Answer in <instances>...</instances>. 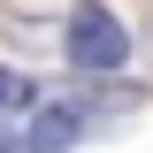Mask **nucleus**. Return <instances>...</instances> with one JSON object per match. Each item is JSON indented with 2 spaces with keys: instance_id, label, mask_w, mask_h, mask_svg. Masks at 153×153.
Masks as SVG:
<instances>
[{
  "instance_id": "1",
  "label": "nucleus",
  "mask_w": 153,
  "mask_h": 153,
  "mask_svg": "<svg viewBox=\"0 0 153 153\" xmlns=\"http://www.w3.org/2000/svg\"><path fill=\"white\" fill-rule=\"evenodd\" d=\"M61 46H69V61L76 69H123V61H130V31H123V23L107 16V8H100V0H84V8H76L69 23H61Z\"/></svg>"
},
{
  "instance_id": "3",
  "label": "nucleus",
  "mask_w": 153,
  "mask_h": 153,
  "mask_svg": "<svg viewBox=\"0 0 153 153\" xmlns=\"http://www.w3.org/2000/svg\"><path fill=\"white\" fill-rule=\"evenodd\" d=\"M23 107H38V84L23 69H0V115H23Z\"/></svg>"
},
{
  "instance_id": "2",
  "label": "nucleus",
  "mask_w": 153,
  "mask_h": 153,
  "mask_svg": "<svg viewBox=\"0 0 153 153\" xmlns=\"http://www.w3.org/2000/svg\"><path fill=\"white\" fill-rule=\"evenodd\" d=\"M76 130H84V115H76V107H38V115H31V146H38V153L69 146Z\"/></svg>"
}]
</instances>
